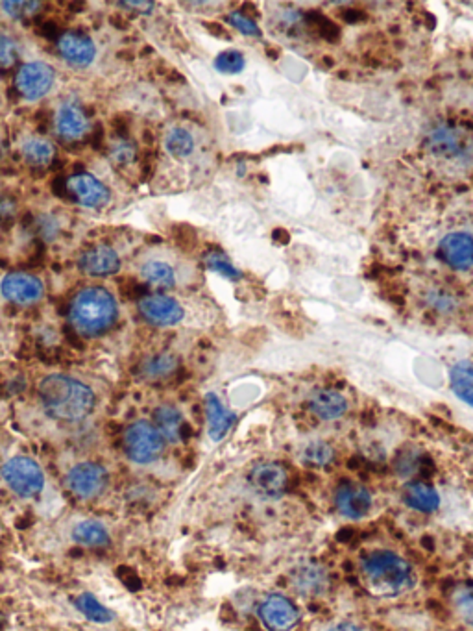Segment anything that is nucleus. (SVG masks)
<instances>
[{
    "mask_svg": "<svg viewBox=\"0 0 473 631\" xmlns=\"http://www.w3.org/2000/svg\"><path fill=\"white\" fill-rule=\"evenodd\" d=\"M43 410L54 420L80 422L95 408V393L80 380L50 375L39 384Z\"/></svg>",
    "mask_w": 473,
    "mask_h": 631,
    "instance_id": "f257e3e1",
    "label": "nucleus"
},
{
    "mask_svg": "<svg viewBox=\"0 0 473 631\" xmlns=\"http://www.w3.org/2000/svg\"><path fill=\"white\" fill-rule=\"evenodd\" d=\"M115 297L104 287H85L71 304V323L87 337L108 332L116 321Z\"/></svg>",
    "mask_w": 473,
    "mask_h": 631,
    "instance_id": "f03ea898",
    "label": "nucleus"
},
{
    "mask_svg": "<svg viewBox=\"0 0 473 631\" xmlns=\"http://www.w3.org/2000/svg\"><path fill=\"white\" fill-rule=\"evenodd\" d=\"M363 578L374 594L394 596L412 585L410 565L394 552L375 550L361 561Z\"/></svg>",
    "mask_w": 473,
    "mask_h": 631,
    "instance_id": "7ed1b4c3",
    "label": "nucleus"
},
{
    "mask_svg": "<svg viewBox=\"0 0 473 631\" xmlns=\"http://www.w3.org/2000/svg\"><path fill=\"white\" fill-rule=\"evenodd\" d=\"M165 439L158 428L146 420L133 422L125 434V450L133 463L148 465L154 463L163 454Z\"/></svg>",
    "mask_w": 473,
    "mask_h": 631,
    "instance_id": "20e7f679",
    "label": "nucleus"
},
{
    "mask_svg": "<svg viewBox=\"0 0 473 631\" xmlns=\"http://www.w3.org/2000/svg\"><path fill=\"white\" fill-rule=\"evenodd\" d=\"M3 478L10 489L22 498H32L39 495L45 485V478L39 465L30 457L22 455L12 457L3 467Z\"/></svg>",
    "mask_w": 473,
    "mask_h": 631,
    "instance_id": "39448f33",
    "label": "nucleus"
},
{
    "mask_svg": "<svg viewBox=\"0 0 473 631\" xmlns=\"http://www.w3.org/2000/svg\"><path fill=\"white\" fill-rule=\"evenodd\" d=\"M429 151L450 161H469L473 158V137L455 126H438L427 139Z\"/></svg>",
    "mask_w": 473,
    "mask_h": 631,
    "instance_id": "423d86ee",
    "label": "nucleus"
},
{
    "mask_svg": "<svg viewBox=\"0 0 473 631\" xmlns=\"http://www.w3.org/2000/svg\"><path fill=\"white\" fill-rule=\"evenodd\" d=\"M67 489L78 498H95L104 491L108 472L102 465L83 462L73 467L65 478Z\"/></svg>",
    "mask_w": 473,
    "mask_h": 631,
    "instance_id": "0eeeda50",
    "label": "nucleus"
},
{
    "mask_svg": "<svg viewBox=\"0 0 473 631\" xmlns=\"http://www.w3.org/2000/svg\"><path fill=\"white\" fill-rule=\"evenodd\" d=\"M54 80H56V73L48 64L32 62L19 69L15 85H17V91L26 100H39L52 90Z\"/></svg>",
    "mask_w": 473,
    "mask_h": 631,
    "instance_id": "6e6552de",
    "label": "nucleus"
},
{
    "mask_svg": "<svg viewBox=\"0 0 473 631\" xmlns=\"http://www.w3.org/2000/svg\"><path fill=\"white\" fill-rule=\"evenodd\" d=\"M259 617L266 629L290 631L300 620V613L292 601L281 594H269L259 608Z\"/></svg>",
    "mask_w": 473,
    "mask_h": 631,
    "instance_id": "1a4fd4ad",
    "label": "nucleus"
},
{
    "mask_svg": "<svg viewBox=\"0 0 473 631\" xmlns=\"http://www.w3.org/2000/svg\"><path fill=\"white\" fill-rule=\"evenodd\" d=\"M250 485L255 495L274 500L285 495L288 474L280 463H261L250 472Z\"/></svg>",
    "mask_w": 473,
    "mask_h": 631,
    "instance_id": "9d476101",
    "label": "nucleus"
},
{
    "mask_svg": "<svg viewBox=\"0 0 473 631\" xmlns=\"http://www.w3.org/2000/svg\"><path fill=\"white\" fill-rule=\"evenodd\" d=\"M0 291L4 298L19 306H30L41 300L43 297V283L38 276L28 272H10L0 283Z\"/></svg>",
    "mask_w": 473,
    "mask_h": 631,
    "instance_id": "9b49d317",
    "label": "nucleus"
},
{
    "mask_svg": "<svg viewBox=\"0 0 473 631\" xmlns=\"http://www.w3.org/2000/svg\"><path fill=\"white\" fill-rule=\"evenodd\" d=\"M142 317L156 326H174L184 319V307L180 302L167 295H148L139 302Z\"/></svg>",
    "mask_w": 473,
    "mask_h": 631,
    "instance_id": "f8f14e48",
    "label": "nucleus"
},
{
    "mask_svg": "<svg viewBox=\"0 0 473 631\" xmlns=\"http://www.w3.org/2000/svg\"><path fill=\"white\" fill-rule=\"evenodd\" d=\"M67 189L83 208H100L109 200L108 187L89 172L74 175L67 180Z\"/></svg>",
    "mask_w": 473,
    "mask_h": 631,
    "instance_id": "ddd939ff",
    "label": "nucleus"
},
{
    "mask_svg": "<svg viewBox=\"0 0 473 631\" xmlns=\"http://www.w3.org/2000/svg\"><path fill=\"white\" fill-rule=\"evenodd\" d=\"M78 267L89 276L106 278L121 271V257H118V254L111 246L99 245L82 254Z\"/></svg>",
    "mask_w": 473,
    "mask_h": 631,
    "instance_id": "4468645a",
    "label": "nucleus"
},
{
    "mask_svg": "<svg viewBox=\"0 0 473 631\" xmlns=\"http://www.w3.org/2000/svg\"><path fill=\"white\" fill-rule=\"evenodd\" d=\"M442 262L457 271H466L473 265V238L464 232H455L443 238L438 246Z\"/></svg>",
    "mask_w": 473,
    "mask_h": 631,
    "instance_id": "2eb2a0df",
    "label": "nucleus"
},
{
    "mask_svg": "<svg viewBox=\"0 0 473 631\" xmlns=\"http://www.w3.org/2000/svg\"><path fill=\"white\" fill-rule=\"evenodd\" d=\"M57 50L71 67L91 65L95 62V56H97V47L91 41V38H87L78 32H67L59 38Z\"/></svg>",
    "mask_w": 473,
    "mask_h": 631,
    "instance_id": "dca6fc26",
    "label": "nucleus"
},
{
    "mask_svg": "<svg viewBox=\"0 0 473 631\" xmlns=\"http://www.w3.org/2000/svg\"><path fill=\"white\" fill-rule=\"evenodd\" d=\"M335 504L340 514L346 516V519L359 521L368 514L372 507V495L361 485L346 483L337 491Z\"/></svg>",
    "mask_w": 473,
    "mask_h": 631,
    "instance_id": "f3484780",
    "label": "nucleus"
},
{
    "mask_svg": "<svg viewBox=\"0 0 473 631\" xmlns=\"http://www.w3.org/2000/svg\"><path fill=\"white\" fill-rule=\"evenodd\" d=\"M56 134L67 141L82 139L89 130V121L83 109L76 104H64L57 109L54 119Z\"/></svg>",
    "mask_w": 473,
    "mask_h": 631,
    "instance_id": "a211bd4d",
    "label": "nucleus"
},
{
    "mask_svg": "<svg viewBox=\"0 0 473 631\" xmlns=\"http://www.w3.org/2000/svg\"><path fill=\"white\" fill-rule=\"evenodd\" d=\"M328 572L318 563H302L292 572V585L300 594L316 596L328 589Z\"/></svg>",
    "mask_w": 473,
    "mask_h": 631,
    "instance_id": "6ab92c4d",
    "label": "nucleus"
},
{
    "mask_svg": "<svg viewBox=\"0 0 473 631\" xmlns=\"http://www.w3.org/2000/svg\"><path fill=\"white\" fill-rule=\"evenodd\" d=\"M309 408L322 420H335L348 411V400L333 389H318L309 398Z\"/></svg>",
    "mask_w": 473,
    "mask_h": 631,
    "instance_id": "aec40b11",
    "label": "nucleus"
},
{
    "mask_svg": "<svg viewBox=\"0 0 473 631\" xmlns=\"http://www.w3.org/2000/svg\"><path fill=\"white\" fill-rule=\"evenodd\" d=\"M205 413H207V426H210V437L213 441H222L226 434L235 424V413L226 410L220 398L215 393L205 396Z\"/></svg>",
    "mask_w": 473,
    "mask_h": 631,
    "instance_id": "412c9836",
    "label": "nucleus"
},
{
    "mask_svg": "<svg viewBox=\"0 0 473 631\" xmlns=\"http://www.w3.org/2000/svg\"><path fill=\"white\" fill-rule=\"evenodd\" d=\"M403 502L422 513H433L440 506V495L426 481H408L403 487Z\"/></svg>",
    "mask_w": 473,
    "mask_h": 631,
    "instance_id": "4be33fe9",
    "label": "nucleus"
},
{
    "mask_svg": "<svg viewBox=\"0 0 473 631\" xmlns=\"http://www.w3.org/2000/svg\"><path fill=\"white\" fill-rule=\"evenodd\" d=\"M156 428L161 434V437L168 443H180L185 439V429L187 424L184 420V415L177 411L174 406H161L154 413Z\"/></svg>",
    "mask_w": 473,
    "mask_h": 631,
    "instance_id": "5701e85b",
    "label": "nucleus"
},
{
    "mask_svg": "<svg viewBox=\"0 0 473 631\" xmlns=\"http://www.w3.org/2000/svg\"><path fill=\"white\" fill-rule=\"evenodd\" d=\"M73 539L85 549H102L108 547L109 533L97 521H83L74 528Z\"/></svg>",
    "mask_w": 473,
    "mask_h": 631,
    "instance_id": "b1692460",
    "label": "nucleus"
},
{
    "mask_svg": "<svg viewBox=\"0 0 473 631\" xmlns=\"http://www.w3.org/2000/svg\"><path fill=\"white\" fill-rule=\"evenodd\" d=\"M450 384L453 393L473 408V365L468 361L457 363L450 370Z\"/></svg>",
    "mask_w": 473,
    "mask_h": 631,
    "instance_id": "393cba45",
    "label": "nucleus"
},
{
    "mask_svg": "<svg viewBox=\"0 0 473 631\" xmlns=\"http://www.w3.org/2000/svg\"><path fill=\"white\" fill-rule=\"evenodd\" d=\"M21 154H22V158H24L30 165L43 167V165H48V163L52 161V158H54V147H52V143L47 141V139L32 137V139H26V141L22 143Z\"/></svg>",
    "mask_w": 473,
    "mask_h": 631,
    "instance_id": "a878e982",
    "label": "nucleus"
},
{
    "mask_svg": "<svg viewBox=\"0 0 473 631\" xmlns=\"http://www.w3.org/2000/svg\"><path fill=\"white\" fill-rule=\"evenodd\" d=\"M141 276L146 283H150L159 290H170L176 285L174 269L163 262H148L141 267Z\"/></svg>",
    "mask_w": 473,
    "mask_h": 631,
    "instance_id": "bb28decb",
    "label": "nucleus"
},
{
    "mask_svg": "<svg viewBox=\"0 0 473 631\" xmlns=\"http://www.w3.org/2000/svg\"><path fill=\"white\" fill-rule=\"evenodd\" d=\"M302 459H304V463L307 467H311V469H325V467H330L333 463L335 450L328 443L314 441L304 450Z\"/></svg>",
    "mask_w": 473,
    "mask_h": 631,
    "instance_id": "cd10ccee",
    "label": "nucleus"
},
{
    "mask_svg": "<svg viewBox=\"0 0 473 631\" xmlns=\"http://www.w3.org/2000/svg\"><path fill=\"white\" fill-rule=\"evenodd\" d=\"M165 147L174 158H187L194 151V139L185 128H172L165 139Z\"/></svg>",
    "mask_w": 473,
    "mask_h": 631,
    "instance_id": "c85d7f7f",
    "label": "nucleus"
},
{
    "mask_svg": "<svg viewBox=\"0 0 473 631\" xmlns=\"http://www.w3.org/2000/svg\"><path fill=\"white\" fill-rule=\"evenodd\" d=\"M176 367H177V361L174 356L161 354V356H156V358H150L148 361H144L142 375L150 380H161V378L170 376L172 372L176 370Z\"/></svg>",
    "mask_w": 473,
    "mask_h": 631,
    "instance_id": "c756f323",
    "label": "nucleus"
},
{
    "mask_svg": "<svg viewBox=\"0 0 473 631\" xmlns=\"http://www.w3.org/2000/svg\"><path fill=\"white\" fill-rule=\"evenodd\" d=\"M76 606L78 609L89 618V620H93V622H100V624H106L113 618L111 611L106 609L100 601L93 596V594H82L76 598Z\"/></svg>",
    "mask_w": 473,
    "mask_h": 631,
    "instance_id": "7c9ffc66",
    "label": "nucleus"
},
{
    "mask_svg": "<svg viewBox=\"0 0 473 631\" xmlns=\"http://www.w3.org/2000/svg\"><path fill=\"white\" fill-rule=\"evenodd\" d=\"M203 262H205L207 269L222 274L228 280H239L241 278V272L233 267V264L229 262V257L226 254H222V252H210V254L205 255Z\"/></svg>",
    "mask_w": 473,
    "mask_h": 631,
    "instance_id": "2f4dec72",
    "label": "nucleus"
},
{
    "mask_svg": "<svg viewBox=\"0 0 473 631\" xmlns=\"http://www.w3.org/2000/svg\"><path fill=\"white\" fill-rule=\"evenodd\" d=\"M215 69L224 74H236L245 69V56L239 50H224L217 56Z\"/></svg>",
    "mask_w": 473,
    "mask_h": 631,
    "instance_id": "473e14b6",
    "label": "nucleus"
},
{
    "mask_svg": "<svg viewBox=\"0 0 473 631\" xmlns=\"http://www.w3.org/2000/svg\"><path fill=\"white\" fill-rule=\"evenodd\" d=\"M135 145L128 139H115L109 147V158L118 165L132 163L135 160Z\"/></svg>",
    "mask_w": 473,
    "mask_h": 631,
    "instance_id": "72a5a7b5",
    "label": "nucleus"
},
{
    "mask_svg": "<svg viewBox=\"0 0 473 631\" xmlns=\"http://www.w3.org/2000/svg\"><path fill=\"white\" fill-rule=\"evenodd\" d=\"M41 6H43L41 3H34V0H32V3H26V0H24V3H21V0H17V3H3V10L13 19L32 17V15H36L39 12Z\"/></svg>",
    "mask_w": 473,
    "mask_h": 631,
    "instance_id": "f704fd0d",
    "label": "nucleus"
},
{
    "mask_svg": "<svg viewBox=\"0 0 473 631\" xmlns=\"http://www.w3.org/2000/svg\"><path fill=\"white\" fill-rule=\"evenodd\" d=\"M19 57V48L17 43L10 38L0 34V69H8L12 67Z\"/></svg>",
    "mask_w": 473,
    "mask_h": 631,
    "instance_id": "c9c22d12",
    "label": "nucleus"
},
{
    "mask_svg": "<svg viewBox=\"0 0 473 631\" xmlns=\"http://www.w3.org/2000/svg\"><path fill=\"white\" fill-rule=\"evenodd\" d=\"M229 22H231L241 34H245V36H254V38L261 36L259 26H257L252 19H248L245 13H241V12L229 13Z\"/></svg>",
    "mask_w": 473,
    "mask_h": 631,
    "instance_id": "e433bc0d",
    "label": "nucleus"
},
{
    "mask_svg": "<svg viewBox=\"0 0 473 631\" xmlns=\"http://www.w3.org/2000/svg\"><path fill=\"white\" fill-rule=\"evenodd\" d=\"M455 601H457V606H459L462 611L473 613V585L462 587V589L455 594Z\"/></svg>",
    "mask_w": 473,
    "mask_h": 631,
    "instance_id": "4c0bfd02",
    "label": "nucleus"
},
{
    "mask_svg": "<svg viewBox=\"0 0 473 631\" xmlns=\"http://www.w3.org/2000/svg\"><path fill=\"white\" fill-rule=\"evenodd\" d=\"M118 6L130 8V10H135V12H142V13H148V12H152L154 3H139V0H133V3H118Z\"/></svg>",
    "mask_w": 473,
    "mask_h": 631,
    "instance_id": "58836bf2",
    "label": "nucleus"
},
{
    "mask_svg": "<svg viewBox=\"0 0 473 631\" xmlns=\"http://www.w3.org/2000/svg\"><path fill=\"white\" fill-rule=\"evenodd\" d=\"M330 631H363L359 626H355L351 622H340L337 626H333Z\"/></svg>",
    "mask_w": 473,
    "mask_h": 631,
    "instance_id": "ea45409f",
    "label": "nucleus"
},
{
    "mask_svg": "<svg viewBox=\"0 0 473 631\" xmlns=\"http://www.w3.org/2000/svg\"><path fill=\"white\" fill-rule=\"evenodd\" d=\"M471 624H473V620H471Z\"/></svg>",
    "mask_w": 473,
    "mask_h": 631,
    "instance_id": "a19ab883",
    "label": "nucleus"
}]
</instances>
